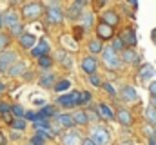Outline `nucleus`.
Returning a JSON list of instances; mask_svg holds the SVG:
<instances>
[{
	"label": "nucleus",
	"mask_w": 156,
	"mask_h": 145,
	"mask_svg": "<svg viewBox=\"0 0 156 145\" xmlns=\"http://www.w3.org/2000/svg\"><path fill=\"white\" fill-rule=\"evenodd\" d=\"M102 55H104V62H105V65L109 69H118L120 67V58H118L116 51L113 47H105L102 51Z\"/></svg>",
	"instance_id": "nucleus-1"
},
{
	"label": "nucleus",
	"mask_w": 156,
	"mask_h": 145,
	"mask_svg": "<svg viewBox=\"0 0 156 145\" xmlns=\"http://www.w3.org/2000/svg\"><path fill=\"white\" fill-rule=\"evenodd\" d=\"M42 11H44V7L40 5L38 2H31V4L24 5V9H22L26 20H35V18H38L40 15H42Z\"/></svg>",
	"instance_id": "nucleus-2"
},
{
	"label": "nucleus",
	"mask_w": 156,
	"mask_h": 145,
	"mask_svg": "<svg viewBox=\"0 0 156 145\" xmlns=\"http://www.w3.org/2000/svg\"><path fill=\"white\" fill-rule=\"evenodd\" d=\"M58 104L64 105V107H75V105H80L82 104V93H71V94H66V96H60L58 98Z\"/></svg>",
	"instance_id": "nucleus-3"
},
{
	"label": "nucleus",
	"mask_w": 156,
	"mask_h": 145,
	"mask_svg": "<svg viewBox=\"0 0 156 145\" xmlns=\"http://www.w3.org/2000/svg\"><path fill=\"white\" fill-rule=\"evenodd\" d=\"M16 62V53L15 51H5L0 55V71H9V67H13Z\"/></svg>",
	"instance_id": "nucleus-4"
},
{
	"label": "nucleus",
	"mask_w": 156,
	"mask_h": 145,
	"mask_svg": "<svg viewBox=\"0 0 156 145\" xmlns=\"http://www.w3.org/2000/svg\"><path fill=\"white\" fill-rule=\"evenodd\" d=\"M93 142H94V145L109 143V133H107V129H104V127H96V129L93 131Z\"/></svg>",
	"instance_id": "nucleus-5"
},
{
	"label": "nucleus",
	"mask_w": 156,
	"mask_h": 145,
	"mask_svg": "<svg viewBox=\"0 0 156 145\" xmlns=\"http://www.w3.org/2000/svg\"><path fill=\"white\" fill-rule=\"evenodd\" d=\"M62 18H64V15H62L60 7H58V5H51L49 11H47V20H49L51 24H60Z\"/></svg>",
	"instance_id": "nucleus-6"
},
{
	"label": "nucleus",
	"mask_w": 156,
	"mask_h": 145,
	"mask_svg": "<svg viewBox=\"0 0 156 145\" xmlns=\"http://www.w3.org/2000/svg\"><path fill=\"white\" fill-rule=\"evenodd\" d=\"M96 33H98V38L100 40H109V38H113V27L111 26H107V24H98V27H96Z\"/></svg>",
	"instance_id": "nucleus-7"
},
{
	"label": "nucleus",
	"mask_w": 156,
	"mask_h": 145,
	"mask_svg": "<svg viewBox=\"0 0 156 145\" xmlns=\"http://www.w3.org/2000/svg\"><path fill=\"white\" fill-rule=\"evenodd\" d=\"M96 67H98V64H96V60H94L93 56H87V58H83V60H82V69L87 72L89 76H93V74H94Z\"/></svg>",
	"instance_id": "nucleus-8"
},
{
	"label": "nucleus",
	"mask_w": 156,
	"mask_h": 145,
	"mask_svg": "<svg viewBox=\"0 0 156 145\" xmlns=\"http://www.w3.org/2000/svg\"><path fill=\"white\" fill-rule=\"evenodd\" d=\"M120 40H122L125 45L133 47V45H136V33H134L133 29H125V31L120 35Z\"/></svg>",
	"instance_id": "nucleus-9"
},
{
	"label": "nucleus",
	"mask_w": 156,
	"mask_h": 145,
	"mask_svg": "<svg viewBox=\"0 0 156 145\" xmlns=\"http://www.w3.org/2000/svg\"><path fill=\"white\" fill-rule=\"evenodd\" d=\"M122 98H123L125 102H136V100H138V93H136L131 85H125V87L122 89Z\"/></svg>",
	"instance_id": "nucleus-10"
},
{
	"label": "nucleus",
	"mask_w": 156,
	"mask_h": 145,
	"mask_svg": "<svg viewBox=\"0 0 156 145\" xmlns=\"http://www.w3.org/2000/svg\"><path fill=\"white\" fill-rule=\"evenodd\" d=\"M49 51V44L45 42V40H40L38 47H35L33 51H31V55L33 56H37V58H42V56H45V53Z\"/></svg>",
	"instance_id": "nucleus-11"
},
{
	"label": "nucleus",
	"mask_w": 156,
	"mask_h": 145,
	"mask_svg": "<svg viewBox=\"0 0 156 145\" xmlns=\"http://www.w3.org/2000/svg\"><path fill=\"white\" fill-rule=\"evenodd\" d=\"M27 69V65L24 64V62H18V64H15L13 67H9V71H7V74L13 78V76H20V74H24V71Z\"/></svg>",
	"instance_id": "nucleus-12"
},
{
	"label": "nucleus",
	"mask_w": 156,
	"mask_h": 145,
	"mask_svg": "<svg viewBox=\"0 0 156 145\" xmlns=\"http://www.w3.org/2000/svg\"><path fill=\"white\" fill-rule=\"evenodd\" d=\"M102 18H104V24H107V26H111V27H115L118 24V15L115 11H105Z\"/></svg>",
	"instance_id": "nucleus-13"
},
{
	"label": "nucleus",
	"mask_w": 156,
	"mask_h": 145,
	"mask_svg": "<svg viewBox=\"0 0 156 145\" xmlns=\"http://www.w3.org/2000/svg\"><path fill=\"white\" fill-rule=\"evenodd\" d=\"M56 58H58V62L66 67V69H71L73 67V58L67 55V53H64V51H60L58 55H56Z\"/></svg>",
	"instance_id": "nucleus-14"
},
{
	"label": "nucleus",
	"mask_w": 156,
	"mask_h": 145,
	"mask_svg": "<svg viewBox=\"0 0 156 145\" xmlns=\"http://www.w3.org/2000/svg\"><path fill=\"white\" fill-rule=\"evenodd\" d=\"M35 36L33 35H20V45L26 49H35Z\"/></svg>",
	"instance_id": "nucleus-15"
},
{
	"label": "nucleus",
	"mask_w": 156,
	"mask_h": 145,
	"mask_svg": "<svg viewBox=\"0 0 156 145\" xmlns=\"http://www.w3.org/2000/svg\"><path fill=\"white\" fill-rule=\"evenodd\" d=\"M62 143L64 145H78V143H82V140H80V136H78L76 133H67L62 138Z\"/></svg>",
	"instance_id": "nucleus-16"
},
{
	"label": "nucleus",
	"mask_w": 156,
	"mask_h": 145,
	"mask_svg": "<svg viewBox=\"0 0 156 145\" xmlns=\"http://www.w3.org/2000/svg\"><path fill=\"white\" fill-rule=\"evenodd\" d=\"M122 58H123V62H127V64H136V62L140 60V56H138L136 51H133V49H125Z\"/></svg>",
	"instance_id": "nucleus-17"
},
{
	"label": "nucleus",
	"mask_w": 156,
	"mask_h": 145,
	"mask_svg": "<svg viewBox=\"0 0 156 145\" xmlns=\"http://www.w3.org/2000/svg\"><path fill=\"white\" fill-rule=\"evenodd\" d=\"M140 78L142 80H147V78H151V76H154V67L151 65V64H145V65H142L140 67Z\"/></svg>",
	"instance_id": "nucleus-18"
},
{
	"label": "nucleus",
	"mask_w": 156,
	"mask_h": 145,
	"mask_svg": "<svg viewBox=\"0 0 156 145\" xmlns=\"http://www.w3.org/2000/svg\"><path fill=\"white\" fill-rule=\"evenodd\" d=\"M116 116H118V120H120V123H123V125H131V123H133V116H131V112L125 111V109L118 111Z\"/></svg>",
	"instance_id": "nucleus-19"
},
{
	"label": "nucleus",
	"mask_w": 156,
	"mask_h": 145,
	"mask_svg": "<svg viewBox=\"0 0 156 145\" xmlns=\"http://www.w3.org/2000/svg\"><path fill=\"white\" fill-rule=\"evenodd\" d=\"M53 114H58V112H56V107H53V105H44L38 112V116L42 120H45V118H49V116H53Z\"/></svg>",
	"instance_id": "nucleus-20"
},
{
	"label": "nucleus",
	"mask_w": 156,
	"mask_h": 145,
	"mask_svg": "<svg viewBox=\"0 0 156 145\" xmlns=\"http://www.w3.org/2000/svg\"><path fill=\"white\" fill-rule=\"evenodd\" d=\"M58 122L64 125V127H73L75 125V118L71 114H58Z\"/></svg>",
	"instance_id": "nucleus-21"
},
{
	"label": "nucleus",
	"mask_w": 156,
	"mask_h": 145,
	"mask_svg": "<svg viewBox=\"0 0 156 145\" xmlns=\"http://www.w3.org/2000/svg\"><path fill=\"white\" fill-rule=\"evenodd\" d=\"M40 85L42 87H55V76L53 74H44L40 78Z\"/></svg>",
	"instance_id": "nucleus-22"
},
{
	"label": "nucleus",
	"mask_w": 156,
	"mask_h": 145,
	"mask_svg": "<svg viewBox=\"0 0 156 145\" xmlns=\"http://www.w3.org/2000/svg\"><path fill=\"white\" fill-rule=\"evenodd\" d=\"M73 118H75V123H78V125H85V123L89 122V116H87L85 112H82V111L75 112V114H73Z\"/></svg>",
	"instance_id": "nucleus-23"
},
{
	"label": "nucleus",
	"mask_w": 156,
	"mask_h": 145,
	"mask_svg": "<svg viewBox=\"0 0 156 145\" xmlns=\"http://www.w3.org/2000/svg\"><path fill=\"white\" fill-rule=\"evenodd\" d=\"M145 120L153 125V123H156V107H153V105H149V107L145 109Z\"/></svg>",
	"instance_id": "nucleus-24"
},
{
	"label": "nucleus",
	"mask_w": 156,
	"mask_h": 145,
	"mask_svg": "<svg viewBox=\"0 0 156 145\" xmlns=\"http://www.w3.org/2000/svg\"><path fill=\"white\" fill-rule=\"evenodd\" d=\"M4 20H5V24H7L9 27H13V26H16V24H18V16H16V13H15V11H9V13L5 15V18H4Z\"/></svg>",
	"instance_id": "nucleus-25"
},
{
	"label": "nucleus",
	"mask_w": 156,
	"mask_h": 145,
	"mask_svg": "<svg viewBox=\"0 0 156 145\" xmlns=\"http://www.w3.org/2000/svg\"><path fill=\"white\" fill-rule=\"evenodd\" d=\"M60 40H62V44H64V45L71 47L73 51H76V49H78V45H76V42H75V38H71L69 35H62V38H60Z\"/></svg>",
	"instance_id": "nucleus-26"
},
{
	"label": "nucleus",
	"mask_w": 156,
	"mask_h": 145,
	"mask_svg": "<svg viewBox=\"0 0 156 145\" xmlns=\"http://www.w3.org/2000/svg\"><path fill=\"white\" fill-rule=\"evenodd\" d=\"M100 112H102V116L107 118V120H113V118H115V112L111 111L109 105H105V104H100Z\"/></svg>",
	"instance_id": "nucleus-27"
},
{
	"label": "nucleus",
	"mask_w": 156,
	"mask_h": 145,
	"mask_svg": "<svg viewBox=\"0 0 156 145\" xmlns=\"http://www.w3.org/2000/svg\"><path fill=\"white\" fill-rule=\"evenodd\" d=\"M89 51H91V53H100V51H104L102 42H100V40H91V42H89Z\"/></svg>",
	"instance_id": "nucleus-28"
},
{
	"label": "nucleus",
	"mask_w": 156,
	"mask_h": 145,
	"mask_svg": "<svg viewBox=\"0 0 156 145\" xmlns=\"http://www.w3.org/2000/svg\"><path fill=\"white\" fill-rule=\"evenodd\" d=\"M144 133H145V136H147L149 140H156V127H153L151 123H147V125L144 127Z\"/></svg>",
	"instance_id": "nucleus-29"
},
{
	"label": "nucleus",
	"mask_w": 156,
	"mask_h": 145,
	"mask_svg": "<svg viewBox=\"0 0 156 145\" xmlns=\"http://www.w3.org/2000/svg\"><path fill=\"white\" fill-rule=\"evenodd\" d=\"M44 142H45V134L40 131L38 134H37V136H35V138H33V140H31L27 145H44Z\"/></svg>",
	"instance_id": "nucleus-30"
},
{
	"label": "nucleus",
	"mask_w": 156,
	"mask_h": 145,
	"mask_svg": "<svg viewBox=\"0 0 156 145\" xmlns=\"http://www.w3.org/2000/svg\"><path fill=\"white\" fill-rule=\"evenodd\" d=\"M11 127L16 129V131H22V129H26V122H24L22 118H15L13 123H11Z\"/></svg>",
	"instance_id": "nucleus-31"
},
{
	"label": "nucleus",
	"mask_w": 156,
	"mask_h": 145,
	"mask_svg": "<svg viewBox=\"0 0 156 145\" xmlns=\"http://www.w3.org/2000/svg\"><path fill=\"white\" fill-rule=\"evenodd\" d=\"M38 64H40V67H44V69H49V67L53 65V60H51L49 56H42V58H38Z\"/></svg>",
	"instance_id": "nucleus-32"
},
{
	"label": "nucleus",
	"mask_w": 156,
	"mask_h": 145,
	"mask_svg": "<svg viewBox=\"0 0 156 145\" xmlns=\"http://www.w3.org/2000/svg\"><path fill=\"white\" fill-rule=\"evenodd\" d=\"M80 13H82V11H80V7H76L75 4H73V5L69 7V11H67L69 18H78V16H80Z\"/></svg>",
	"instance_id": "nucleus-33"
},
{
	"label": "nucleus",
	"mask_w": 156,
	"mask_h": 145,
	"mask_svg": "<svg viewBox=\"0 0 156 145\" xmlns=\"http://www.w3.org/2000/svg\"><path fill=\"white\" fill-rule=\"evenodd\" d=\"M69 85H71V83H69L67 80H62V82H58V83L55 85V89H56L58 93H62V91H66V89H69Z\"/></svg>",
	"instance_id": "nucleus-34"
},
{
	"label": "nucleus",
	"mask_w": 156,
	"mask_h": 145,
	"mask_svg": "<svg viewBox=\"0 0 156 145\" xmlns=\"http://www.w3.org/2000/svg\"><path fill=\"white\" fill-rule=\"evenodd\" d=\"M11 112H15V116H16V118H24V116H26L24 109L20 107V105H13V107H11Z\"/></svg>",
	"instance_id": "nucleus-35"
},
{
	"label": "nucleus",
	"mask_w": 156,
	"mask_h": 145,
	"mask_svg": "<svg viewBox=\"0 0 156 145\" xmlns=\"http://www.w3.org/2000/svg\"><path fill=\"white\" fill-rule=\"evenodd\" d=\"M123 47H125V44H123L120 38H115V42H113V49H115V51H125Z\"/></svg>",
	"instance_id": "nucleus-36"
},
{
	"label": "nucleus",
	"mask_w": 156,
	"mask_h": 145,
	"mask_svg": "<svg viewBox=\"0 0 156 145\" xmlns=\"http://www.w3.org/2000/svg\"><path fill=\"white\" fill-rule=\"evenodd\" d=\"M26 118H27V120H31V122H35V123H37V122L40 120V116L37 114V112H33V111H29V112H26Z\"/></svg>",
	"instance_id": "nucleus-37"
},
{
	"label": "nucleus",
	"mask_w": 156,
	"mask_h": 145,
	"mask_svg": "<svg viewBox=\"0 0 156 145\" xmlns=\"http://www.w3.org/2000/svg\"><path fill=\"white\" fill-rule=\"evenodd\" d=\"M7 44H9V38H7L5 35H2V33H0V49L7 47Z\"/></svg>",
	"instance_id": "nucleus-38"
},
{
	"label": "nucleus",
	"mask_w": 156,
	"mask_h": 145,
	"mask_svg": "<svg viewBox=\"0 0 156 145\" xmlns=\"http://www.w3.org/2000/svg\"><path fill=\"white\" fill-rule=\"evenodd\" d=\"M11 33H13V35H20V33H22V24L13 26V27H11Z\"/></svg>",
	"instance_id": "nucleus-39"
},
{
	"label": "nucleus",
	"mask_w": 156,
	"mask_h": 145,
	"mask_svg": "<svg viewBox=\"0 0 156 145\" xmlns=\"http://www.w3.org/2000/svg\"><path fill=\"white\" fill-rule=\"evenodd\" d=\"M89 80H91V83H93V85H96V87H100V85H102V82H100V78H98L96 74H93Z\"/></svg>",
	"instance_id": "nucleus-40"
},
{
	"label": "nucleus",
	"mask_w": 156,
	"mask_h": 145,
	"mask_svg": "<svg viewBox=\"0 0 156 145\" xmlns=\"http://www.w3.org/2000/svg\"><path fill=\"white\" fill-rule=\"evenodd\" d=\"M91 102V93H82V104H89Z\"/></svg>",
	"instance_id": "nucleus-41"
},
{
	"label": "nucleus",
	"mask_w": 156,
	"mask_h": 145,
	"mask_svg": "<svg viewBox=\"0 0 156 145\" xmlns=\"http://www.w3.org/2000/svg\"><path fill=\"white\" fill-rule=\"evenodd\" d=\"M83 22H85V27H89L91 24H93V16L87 13V15H83Z\"/></svg>",
	"instance_id": "nucleus-42"
},
{
	"label": "nucleus",
	"mask_w": 156,
	"mask_h": 145,
	"mask_svg": "<svg viewBox=\"0 0 156 145\" xmlns=\"http://www.w3.org/2000/svg\"><path fill=\"white\" fill-rule=\"evenodd\" d=\"M102 87H104V89H105L109 94H115V87H113L111 83H102Z\"/></svg>",
	"instance_id": "nucleus-43"
},
{
	"label": "nucleus",
	"mask_w": 156,
	"mask_h": 145,
	"mask_svg": "<svg viewBox=\"0 0 156 145\" xmlns=\"http://www.w3.org/2000/svg\"><path fill=\"white\" fill-rule=\"evenodd\" d=\"M2 120H4V122H7V123H13V116H11V112L2 114Z\"/></svg>",
	"instance_id": "nucleus-44"
},
{
	"label": "nucleus",
	"mask_w": 156,
	"mask_h": 145,
	"mask_svg": "<svg viewBox=\"0 0 156 145\" xmlns=\"http://www.w3.org/2000/svg\"><path fill=\"white\" fill-rule=\"evenodd\" d=\"M0 112H2V114L11 112V107H9V105H5V104H0Z\"/></svg>",
	"instance_id": "nucleus-45"
},
{
	"label": "nucleus",
	"mask_w": 156,
	"mask_h": 145,
	"mask_svg": "<svg viewBox=\"0 0 156 145\" xmlns=\"http://www.w3.org/2000/svg\"><path fill=\"white\" fill-rule=\"evenodd\" d=\"M149 91H151V94H153V96H156V82H153V83L149 85Z\"/></svg>",
	"instance_id": "nucleus-46"
},
{
	"label": "nucleus",
	"mask_w": 156,
	"mask_h": 145,
	"mask_svg": "<svg viewBox=\"0 0 156 145\" xmlns=\"http://www.w3.org/2000/svg\"><path fill=\"white\" fill-rule=\"evenodd\" d=\"M82 33H83V29H82V27H76V29H75V35H76V38H80V36H82Z\"/></svg>",
	"instance_id": "nucleus-47"
},
{
	"label": "nucleus",
	"mask_w": 156,
	"mask_h": 145,
	"mask_svg": "<svg viewBox=\"0 0 156 145\" xmlns=\"http://www.w3.org/2000/svg\"><path fill=\"white\" fill-rule=\"evenodd\" d=\"M75 5H76V7H80V9H82V7L85 5V2H83V0H76V2H75Z\"/></svg>",
	"instance_id": "nucleus-48"
},
{
	"label": "nucleus",
	"mask_w": 156,
	"mask_h": 145,
	"mask_svg": "<svg viewBox=\"0 0 156 145\" xmlns=\"http://www.w3.org/2000/svg\"><path fill=\"white\" fill-rule=\"evenodd\" d=\"M82 145H94V142H93V140H83Z\"/></svg>",
	"instance_id": "nucleus-49"
},
{
	"label": "nucleus",
	"mask_w": 156,
	"mask_h": 145,
	"mask_svg": "<svg viewBox=\"0 0 156 145\" xmlns=\"http://www.w3.org/2000/svg\"><path fill=\"white\" fill-rule=\"evenodd\" d=\"M0 145H5V138H4V134L0 133Z\"/></svg>",
	"instance_id": "nucleus-50"
},
{
	"label": "nucleus",
	"mask_w": 156,
	"mask_h": 145,
	"mask_svg": "<svg viewBox=\"0 0 156 145\" xmlns=\"http://www.w3.org/2000/svg\"><path fill=\"white\" fill-rule=\"evenodd\" d=\"M151 105H153V107H156V96H153V98H151Z\"/></svg>",
	"instance_id": "nucleus-51"
},
{
	"label": "nucleus",
	"mask_w": 156,
	"mask_h": 145,
	"mask_svg": "<svg viewBox=\"0 0 156 145\" xmlns=\"http://www.w3.org/2000/svg\"><path fill=\"white\" fill-rule=\"evenodd\" d=\"M35 104H37V105H42V107H44V100H35Z\"/></svg>",
	"instance_id": "nucleus-52"
},
{
	"label": "nucleus",
	"mask_w": 156,
	"mask_h": 145,
	"mask_svg": "<svg viewBox=\"0 0 156 145\" xmlns=\"http://www.w3.org/2000/svg\"><path fill=\"white\" fill-rule=\"evenodd\" d=\"M2 91H4V83L0 82V93H2Z\"/></svg>",
	"instance_id": "nucleus-53"
},
{
	"label": "nucleus",
	"mask_w": 156,
	"mask_h": 145,
	"mask_svg": "<svg viewBox=\"0 0 156 145\" xmlns=\"http://www.w3.org/2000/svg\"><path fill=\"white\" fill-rule=\"evenodd\" d=\"M0 26H2V16H0Z\"/></svg>",
	"instance_id": "nucleus-54"
}]
</instances>
